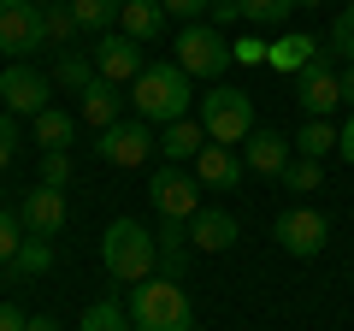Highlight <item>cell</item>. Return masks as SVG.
Returning <instances> with one entry per match:
<instances>
[{
	"label": "cell",
	"mask_w": 354,
	"mask_h": 331,
	"mask_svg": "<svg viewBox=\"0 0 354 331\" xmlns=\"http://www.w3.org/2000/svg\"><path fill=\"white\" fill-rule=\"evenodd\" d=\"M36 48H48L41 42V0H0V53H12L18 65Z\"/></svg>",
	"instance_id": "10"
},
{
	"label": "cell",
	"mask_w": 354,
	"mask_h": 331,
	"mask_svg": "<svg viewBox=\"0 0 354 331\" xmlns=\"http://www.w3.org/2000/svg\"><path fill=\"white\" fill-rule=\"evenodd\" d=\"M189 101H195V89H189V77H183V65L177 60H165V65H148V71L130 83V107H136V118L142 125H177V118H189Z\"/></svg>",
	"instance_id": "3"
},
{
	"label": "cell",
	"mask_w": 354,
	"mask_h": 331,
	"mask_svg": "<svg viewBox=\"0 0 354 331\" xmlns=\"http://www.w3.org/2000/svg\"><path fill=\"white\" fill-rule=\"evenodd\" d=\"M88 60H95V77L101 83H136L142 71H148V48H142L136 36H124V30H106V36H95V48H88Z\"/></svg>",
	"instance_id": "7"
},
{
	"label": "cell",
	"mask_w": 354,
	"mask_h": 331,
	"mask_svg": "<svg viewBox=\"0 0 354 331\" xmlns=\"http://www.w3.org/2000/svg\"><path fill=\"white\" fill-rule=\"evenodd\" d=\"M48 95H53V83L41 71H30L24 60L18 65H6V77H0V107H6V113L12 118H36V113H48Z\"/></svg>",
	"instance_id": "11"
},
{
	"label": "cell",
	"mask_w": 354,
	"mask_h": 331,
	"mask_svg": "<svg viewBox=\"0 0 354 331\" xmlns=\"http://www.w3.org/2000/svg\"><path fill=\"white\" fill-rule=\"evenodd\" d=\"M337 154H342V160L354 166V118H348V125H342V148H337Z\"/></svg>",
	"instance_id": "37"
},
{
	"label": "cell",
	"mask_w": 354,
	"mask_h": 331,
	"mask_svg": "<svg viewBox=\"0 0 354 331\" xmlns=\"http://www.w3.org/2000/svg\"><path fill=\"white\" fill-rule=\"evenodd\" d=\"M77 331H130V307L124 302H88L83 307V319H77Z\"/></svg>",
	"instance_id": "26"
},
{
	"label": "cell",
	"mask_w": 354,
	"mask_h": 331,
	"mask_svg": "<svg viewBox=\"0 0 354 331\" xmlns=\"http://www.w3.org/2000/svg\"><path fill=\"white\" fill-rule=\"evenodd\" d=\"M30 325V314H18L12 302H0V331H24Z\"/></svg>",
	"instance_id": "36"
},
{
	"label": "cell",
	"mask_w": 354,
	"mask_h": 331,
	"mask_svg": "<svg viewBox=\"0 0 354 331\" xmlns=\"http://www.w3.org/2000/svg\"><path fill=\"white\" fill-rule=\"evenodd\" d=\"M330 53H342V60L354 65V0L337 12V24H330Z\"/></svg>",
	"instance_id": "31"
},
{
	"label": "cell",
	"mask_w": 354,
	"mask_h": 331,
	"mask_svg": "<svg viewBox=\"0 0 354 331\" xmlns=\"http://www.w3.org/2000/svg\"><path fill=\"white\" fill-rule=\"evenodd\" d=\"M236 213H225V207H201V213L189 219V249L195 255H225V249H236Z\"/></svg>",
	"instance_id": "15"
},
{
	"label": "cell",
	"mask_w": 354,
	"mask_h": 331,
	"mask_svg": "<svg viewBox=\"0 0 354 331\" xmlns=\"http://www.w3.org/2000/svg\"><path fill=\"white\" fill-rule=\"evenodd\" d=\"M65 213H71V207H65V190H53V184H36V190L18 202V225H24L30 237H48V242L65 231Z\"/></svg>",
	"instance_id": "12"
},
{
	"label": "cell",
	"mask_w": 354,
	"mask_h": 331,
	"mask_svg": "<svg viewBox=\"0 0 354 331\" xmlns=\"http://www.w3.org/2000/svg\"><path fill=\"white\" fill-rule=\"evenodd\" d=\"M24 331H59V319H48V314H36V319H30V325Z\"/></svg>",
	"instance_id": "39"
},
{
	"label": "cell",
	"mask_w": 354,
	"mask_h": 331,
	"mask_svg": "<svg viewBox=\"0 0 354 331\" xmlns=\"http://www.w3.org/2000/svg\"><path fill=\"white\" fill-rule=\"evenodd\" d=\"M160 148L153 142V125H113V130H101L95 136V160L101 166H113V172H136V166H148V154Z\"/></svg>",
	"instance_id": "9"
},
{
	"label": "cell",
	"mask_w": 354,
	"mask_h": 331,
	"mask_svg": "<svg viewBox=\"0 0 354 331\" xmlns=\"http://www.w3.org/2000/svg\"><path fill=\"white\" fill-rule=\"evenodd\" d=\"M201 130L213 142H225V148H236V142H248L254 130V95L248 89H225V83H218V89H207L201 95Z\"/></svg>",
	"instance_id": "4"
},
{
	"label": "cell",
	"mask_w": 354,
	"mask_h": 331,
	"mask_svg": "<svg viewBox=\"0 0 354 331\" xmlns=\"http://www.w3.org/2000/svg\"><path fill=\"white\" fill-rule=\"evenodd\" d=\"M124 307H130V331H195L201 325L183 278H165V272H153L148 284H130Z\"/></svg>",
	"instance_id": "1"
},
{
	"label": "cell",
	"mask_w": 354,
	"mask_h": 331,
	"mask_svg": "<svg viewBox=\"0 0 354 331\" xmlns=\"http://www.w3.org/2000/svg\"><path fill=\"white\" fill-rule=\"evenodd\" d=\"M195 178H201V190H242L248 184V160L236 148H225V142H207L195 154Z\"/></svg>",
	"instance_id": "14"
},
{
	"label": "cell",
	"mask_w": 354,
	"mask_h": 331,
	"mask_svg": "<svg viewBox=\"0 0 354 331\" xmlns=\"http://www.w3.org/2000/svg\"><path fill=\"white\" fill-rule=\"evenodd\" d=\"M207 142H213V136H207V130L195 125V118H177V125H165V130H160V154H165L171 166L195 160V154H201Z\"/></svg>",
	"instance_id": "20"
},
{
	"label": "cell",
	"mask_w": 354,
	"mask_h": 331,
	"mask_svg": "<svg viewBox=\"0 0 354 331\" xmlns=\"http://www.w3.org/2000/svg\"><path fill=\"white\" fill-rule=\"evenodd\" d=\"M283 190H295V195H307V190H319V184H325V172H319V160H301V154H295L290 166H283Z\"/></svg>",
	"instance_id": "29"
},
{
	"label": "cell",
	"mask_w": 354,
	"mask_h": 331,
	"mask_svg": "<svg viewBox=\"0 0 354 331\" xmlns=\"http://www.w3.org/2000/svg\"><path fill=\"white\" fill-rule=\"evenodd\" d=\"M290 12H295V0H236L242 24H283Z\"/></svg>",
	"instance_id": "27"
},
{
	"label": "cell",
	"mask_w": 354,
	"mask_h": 331,
	"mask_svg": "<svg viewBox=\"0 0 354 331\" xmlns=\"http://www.w3.org/2000/svg\"><path fill=\"white\" fill-rule=\"evenodd\" d=\"M48 267H53V242H48V237H24V249H18L12 272H24V278H36V272H48Z\"/></svg>",
	"instance_id": "28"
},
{
	"label": "cell",
	"mask_w": 354,
	"mask_h": 331,
	"mask_svg": "<svg viewBox=\"0 0 354 331\" xmlns=\"http://www.w3.org/2000/svg\"><path fill=\"white\" fill-rule=\"evenodd\" d=\"M41 184L65 190V184H71V154H41Z\"/></svg>",
	"instance_id": "33"
},
{
	"label": "cell",
	"mask_w": 354,
	"mask_h": 331,
	"mask_svg": "<svg viewBox=\"0 0 354 331\" xmlns=\"http://www.w3.org/2000/svg\"><path fill=\"white\" fill-rule=\"evenodd\" d=\"M242 160H248L254 178H283V166L295 160V142L283 136V130H254V136H248V154H242Z\"/></svg>",
	"instance_id": "16"
},
{
	"label": "cell",
	"mask_w": 354,
	"mask_h": 331,
	"mask_svg": "<svg viewBox=\"0 0 354 331\" xmlns=\"http://www.w3.org/2000/svg\"><path fill=\"white\" fill-rule=\"evenodd\" d=\"M48 83H53V89H59V95H83L88 83H95V60H88V53H71V48H65L59 60H53Z\"/></svg>",
	"instance_id": "21"
},
{
	"label": "cell",
	"mask_w": 354,
	"mask_h": 331,
	"mask_svg": "<svg viewBox=\"0 0 354 331\" xmlns=\"http://www.w3.org/2000/svg\"><path fill=\"white\" fill-rule=\"evenodd\" d=\"M230 53H236V65H266L272 42H260V36H242V42H230Z\"/></svg>",
	"instance_id": "34"
},
{
	"label": "cell",
	"mask_w": 354,
	"mask_h": 331,
	"mask_svg": "<svg viewBox=\"0 0 354 331\" xmlns=\"http://www.w3.org/2000/svg\"><path fill=\"white\" fill-rule=\"evenodd\" d=\"M71 36H77V12H71V0H41V42L65 53V42H71Z\"/></svg>",
	"instance_id": "24"
},
{
	"label": "cell",
	"mask_w": 354,
	"mask_h": 331,
	"mask_svg": "<svg viewBox=\"0 0 354 331\" xmlns=\"http://www.w3.org/2000/svg\"><path fill=\"white\" fill-rule=\"evenodd\" d=\"M160 6L183 24H207V12H213V0H160Z\"/></svg>",
	"instance_id": "32"
},
{
	"label": "cell",
	"mask_w": 354,
	"mask_h": 331,
	"mask_svg": "<svg viewBox=\"0 0 354 331\" xmlns=\"http://www.w3.org/2000/svg\"><path fill=\"white\" fill-rule=\"evenodd\" d=\"M342 148V130L330 125V118H307L301 130H295V154L301 160H325V154H337Z\"/></svg>",
	"instance_id": "23"
},
{
	"label": "cell",
	"mask_w": 354,
	"mask_h": 331,
	"mask_svg": "<svg viewBox=\"0 0 354 331\" xmlns=\"http://www.w3.org/2000/svg\"><path fill=\"white\" fill-rule=\"evenodd\" d=\"M177 65H183V77H225L230 65H236V53H230L225 30L213 24H183V36H177Z\"/></svg>",
	"instance_id": "6"
},
{
	"label": "cell",
	"mask_w": 354,
	"mask_h": 331,
	"mask_svg": "<svg viewBox=\"0 0 354 331\" xmlns=\"http://www.w3.org/2000/svg\"><path fill=\"white\" fill-rule=\"evenodd\" d=\"M101 260H106V278L148 284L160 272V231H148L142 219H113L101 231Z\"/></svg>",
	"instance_id": "2"
},
{
	"label": "cell",
	"mask_w": 354,
	"mask_h": 331,
	"mask_svg": "<svg viewBox=\"0 0 354 331\" xmlns=\"http://www.w3.org/2000/svg\"><path fill=\"white\" fill-rule=\"evenodd\" d=\"M272 237H278L283 255L319 260V255H325V242H330V219L319 213V207H283L278 225H272Z\"/></svg>",
	"instance_id": "8"
},
{
	"label": "cell",
	"mask_w": 354,
	"mask_h": 331,
	"mask_svg": "<svg viewBox=\"0 0 354 331\" xmlns=\"http://www.w3.org/2000/svg\"><path fill=\"white\" fill-rule=\"evenodd\" d=\"M319 42L313 36H278L272 42V53H266V65H272V71H283V77H301L307 65H319Z\"/></svg>",
	"instance_id": "18"
},
{
	"label": "cell",
	"mask_w": 354,
	"mask_h": 331,
	"mask_svg": "<svg viewBox=\"0 0 354 331\" xmlns=\"http://www.w3.org/2000/svg\"><path fill=\"white\" fill-rule=\"evenodd\" d=\"M24 237H30V231L18 225V213H6V207H0V267H12V260H18Z\"/></svg>",
	"instance_id": "30"
},
{
	"label": "cell",
	"mask_w": 354,
	"mask_h": 331,
	"mask_svg": "<svg viewBox=\"0 0 354 331\" xmlns=\"http://www.w3.org/2000/svg\"><path fill=\"white\" fill-rule=\"evenodd\" d=\"M118 107H124V95H118L113 83H101V77H95V83H88L83 95H77V118H83V125L95 130V136L118 125Z\"/></svg>",
	"instance_id": "17"
},
{
	"label": "cell",
	"mask_w": 354,
	"mask_h": 331,
	"mask_svg": "<svg viewBox=\"0 0 354 331\" xmlns=\"http://www.w3.org/2000/svg\"><path fill=\"white\" fill-rule=\"evenodd\" d=\"M165 18H171V12H165L160 0H124V12H118V30H124V36H136L142 48H148V42L165 30Z\"/></svg>",
	"instance_id": "19"
},
{
	"label": "cell",
	"mask_w": 354,
	"mask_h": 331,
	"mask_svg": "<svg viewBox=\"0 0 354 331\" xmlns=\"http://www.w3.org/2000/svg\"><path fill=\"white\" fill-rule=\"evenodd\" d=\"M295 101L307 107V118H330L342 107V77L330 71L325 53H319V65H307V71L295 77Z\"/></svg>",
	"instance_id": "13"
},
{
	"label": "cell",
	"mask_w": 354,
	"mask_h": 331,
	"mask_svg": "<svg viewBox=\"0 0 354 331\" xmlns=\"http://www.w3.org/2000/svg\"><path fill=\"white\" fill-rule=\"evenodd\" d=\"M71 12H77V30H95V36H106V30H118L124 0H71Z\"/></svg>",
	"instance_id": "25"
},
{
	"label": "cell",
	"mask_w": 354,
	"mask_h": 331,
	"mask_svg": "<svg viewBox=\"0 0 354 331\" xmlns=\"http://www.w3.org/2000/svg\"><path fill=\"white\" fill-rule=\"evenodd\" d=\"M12 154H18V118L6 113V107H0V172L12 166Z\"/></svg>",
	"instance_id": "35"
},
{
	"label": "cell",
	"mask_w": 354,
	"mask_h": 331,
	"mask_svg": "<svg viewBox=\"0 0 354 331\" xmlns=\"http://www.w3.org/2000/svg\"><path fill=\"white\" fill-rule=\"evenodd\" d=\"M148 202H153V213H160V225H189V219L201 213V178L183 172V166H160L148 178Z\"/></svg>",
	"instance_id": "5"
},
{
	"label": "cell",
	"mask_w": 354,
	"mask_h": 331,
	"mask_svg": "<svg viewBox=\"0 0 354 331\" xmlns=\"http://www.w3.org/2000/svg\"><path fill=\"white\" fill-rule=\"evenodd\" d=\"M30 125H36L41 154H65V148H71V136H77V118L65 113V107H48V113H36Z\"/></svg>",
	"instance_id": "22"
},
{
	"label": "cell",
	"mask_w": 354,
	"mask_h": 331,
	"mask_svg": "<svg viewBox=\"0 0 354 331\" xmlns=\"http://www.w3.org/2000/svg\"><path fill=\"white\" fill-rule=\"evenodd\" d=\"M342 101L354 107V65H342Z\"/></svg>",
	"instance_id": "38"
},
{
	"label": "cell",
	"mask_w": 354,
	"mask_h": 331,
	"mask_svg": "<svg viewBox=\"0 0 354 331\" xmlns=\"http://www.w3.org/2000/svg\"><path fill=\"white\" fill-rule=\"evenodd\" d=\"M295 6H325V0H295Z\"/></svg>",
	"instance_id": "40"
}]
</instances>
